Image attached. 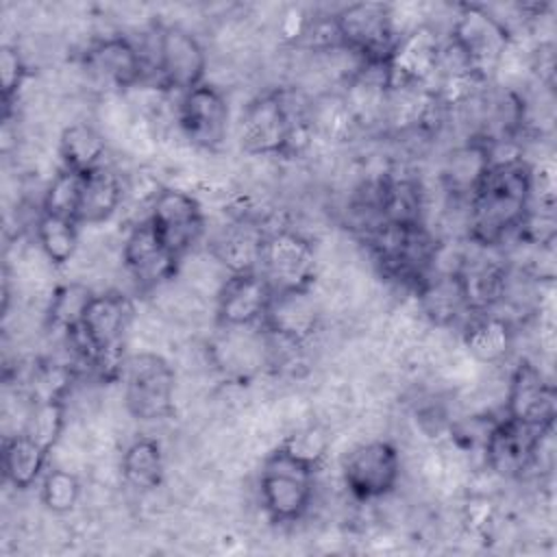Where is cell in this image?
I'll return each instance as SVG.
<instances>
[{
    "label": "cell",
    "mask_w": 557,
    "mask_h": 557,
    "mask_svg": "<svg viewBox=\"0 0 557 557\" xmlns=\"http://www.w3.org/2000/svg\"><path fill=\"white\" fill-rule=\"evenodd\" d=\"M159 83L178 96L207 83V50L196 35L181 26H161L154 41Z\"/></svg>",
    "instance_id": "obj_13"
},
{
    "label": "cell",
    "mask_w": 557,
    "mask_h": 557,
    "mask_svg": "<svg viewBox=\"0 0 557 557\" xmlns=\"http://www.w3.org/2000/svg\"><path fill=\"white\" fill-rule=\"evenodd\" d=\"M339 46L363 63H385L400 30L389 4L355 2L331 15Z\"/></svg>",
    "instance_id": "obj_7"
},
{
    "label": "cell",
    "mask_w": 557,
    "mask_h": 557,
    "mask_svg": "<svg viewBox=\"0 0 557 557\" xmlns=\"http://www.w3.org/2000/svg\"><path fill=\"white\" fill-rule=\"evenodd\" d=\"M505 418L537 431L555 426L557 394L550 379L529 359L518 361L509 374L505 394Z\"/></svg>",
    "instance_id": "obj_12"
},
{
    "label": "cell",
    "mask_w": 557,
    "mask_h": 557,
    "mask_svg": "<svg viewBox=\"0 0 557 557\" xmlns=\"http://www.w3.org/2000/svg\"><path fill=\"white\" fill-rule=\"evenodd\" d=\"M468 207L470 242L481 248L503 244L520 231L533 207V165L518 152L492 157Z\"/></svg>",
    "instance_id": "obj_1"
},
{
    "label": "cell",
    "mask_w": 557,
    "mask_h": 557,
    "mask_svg": "<svg viewBox=\"0 0 557 557\" xmlns=\"http://www.w3.org/2000/svg\"><path fill=\"white\" fill-rule=\"evenodd\" d=\"M274 292L261 272L226 274L215 294V322L220 329L261 326Z\"/></svg>",
    "instance_id": "obj_15"
},
{
    "label": "cell",
    "mask_w": 557,
    "mask_h": 557,
    "mask_svg": "<svg viewBox=\"0 0 557 557\" xmlns=\"http://www.w3.org/2000/svg\"><path fill=\"white\" fill-rule=\"evenodd\" d=\"M28 76V65L17 46L4 44L0 52V81H2V104L4 115H9L11 104L17 100V94Z\"/></svg>",
    "instance_id": "obj_35"
},
{
    "label": "cell",
    "mask_w": 557,
    "mask_h": 557,
    "mask_svg": "<svg viewBox=\"0 0 557 557\" xmlns=\"http://www.w3.org/2000/svg\"><path fill=\"white\" fill-rule=\"evenodd\" d=\"M339 472L344 487L355 500L374 503L398 487L403 459L392 442L370 440L344 455Z\"/></svg>",
    "instance_id": "obj_9"
},
{
    "label": "cell",
    "mask_w": 557,
    "mask_h": 557,
    "mask_svg": "<svg viewBox=\"0 0 557 557\" xmlns=\"http://www.w3.org/2000/svg\"><path fill=\"white\" fill-rule=\"evenodd\" d=\"M135 318L131 298L120 289L91 296L81 324L65 335L76 355L102 376L122 374L124 346Z\"/></svg>",
    "instance_id": "obj_2"
},
{
    "label": "cell",
    "mask_w": 557,
    "mask_h": 557,
    "mask_svg": "<svg viewBox=\"0 0 557 557\" xmlns=\"http://www.w3.org/2000/svg\"><path fill=\"white\" fill-rule=\"evenodd\" d=\"M490 163H492L490 141L472 135L463 146L455 148L448 154L442 172V181L453 196L470 200L481 178L485 176Z\"/></svg>",
    "instance_id": "obj_22"
},
{
    "label": "cell",
    "mask_w": 557,
    "mask_h": 557,
    "mask_svg": "<svg viewBox=\"0 0 557 557\" xmlns=\"http://www.w3.org/2000/svg\"><path fill=\"white\" fill-rule=\"evenodd\" d=\"M320 318L322 309L313 289L276 292L270 300L261 329L285 344L300 346L315 335Z\"/></svg>",
    "instance_id": "obj_19"
},
{
    "label": "cell",
    "mask_w": 557,
    "mask_h": 557,
    "mask_svg": "<svg viewBox=\"0 0 557 557\" xmlns=\"http://www.w3.org/2000/svg\"><path fill=\"white\" fill-rule=\"evenodd\" d=\"M315 468L276 446L265 455L259 472V500L270 522L294 524L313 505Z\"/></svg>",
    "instance_id": "obj_4"
},
{
    "label": "cell",
    "mask_w": 557,
    "mask_h": 557,
    "mask_svg": "<svg viewBox=\"0 0 557 557\" xmlns=\"http://www.w3.org/2000/svg\"><path fill=\"white\" fill-rule=\"evenodd\" d=\"M305 122L311 135H320L322 139H329V141H344L355 131H359L342 91L318 96L309 104V113Z\"/></svg>",
    "instance_id": "obj_28"
},
{
    "label": "cell",
    "mask_w": 557,
    "mask_h": 557,
    "mask_svg": "<svg viewBox=\"0 0 557 557\" xmlns=\"http://www.w3.org/2000/svg\"><path fill=\"white\" fill-rule=\"evenodd\" d=\"M124 407L141 422L165 420L174 413L176 372L159 352H135L122 368Z\"/></svg>",
    "instance_id": "obj_6"
},
{
    "label": "cell",
    "mask_w": 557,
    "mask_h": 557,
    "mask_svg": "<svg viewBox=\"0 0 557 557\" xmlns=\"http://www.w3.org/2000/svg\"><path fill=\"white\" fill-rule=\"evenodd\" d=\"M63 429H65V403L61 396H52V398L35 400L22 431H26L41 448L52 453L63 435Z\"/></svg>",
    "instance_id": "obj_32"
},
{
    "label": "cell",
    "mask_w": 557,
    "mask_h": 557,
    "mask_svg": "<svg viewBox=\"0 0 557 557\" xmlns=\"http://www.w3.org/2000/svg\"><path fill=\"white\" fill-rule=\"evenodd\" d=\"M120 474L124 485L133 492H154L165 476V457L161 444L148 435L135 437L122 453Z\"/></svg>",
    "instance_id": "obj_24"
},
{
    "label": "cell",
    "mask_w": 557,
    "mask_h": 557,
    "mask_svg": "<svg viewBox=\"0 0 557 557\" xmlns=\"http://www.w3.org/2000/svg\"><path fill=\"white\" fill-rule=\"evenodd\" d=\"M231 107L211 83H202L178 96L176 124L181 135L200 150H220L228 135Z\"/></svg>",
    "instance_id": "obj_11"
},
{
    "label": "cell",
    "mask_w": 557,
    "mask_h": 557,
    "mask_svg": "<svg viewBox=\"0 0 557 557\" xmlns=\"http://www.w3.org/2000/svg\"><path fill=\"white\" fill-rule=\"evenodd\" d=\"M94 294L96 292L91 287H87L85 283H78V281L59 285L52 292V298L48 305V322L54 329H59L63 335H67L70 331H74L81 324L85 307L89 305Z\"/></svg>",
    "instance_id": "obj_31"
},
{
    "label": "cell",
    "mask_w": 557,
    "mask_h": 557,
    "mask_svg": "<svg viewBox=\"0 0 557 557\" xmlns=\"http://www.w3.org/2000/svg\"><path fill=\"white\" fill-rule=\"evenodd\" d=\"M263 235L265 231L259 226L250 222H237L235 226L224 228L213 242V257L224 265L226 274L259 272Z\"/></svg>",
    "instance_id": "obj_25"
},
{
    "label": "cell",
    "mask_w": 557,
    "mask_h": 557,
    "mask_svg": "<svg viewBox=\"0 0 557 557\" xmlns=\"http://www.w3.org/2000/svg\"><path fill=\"white\" fill-rule=\"evenodd\" d=\"M48 457L50 453L26 431L7 435L2 442V476L15 490H28L41 481L48 470Z\"/></svg>",
    "instance_id": "obj_23"
},
{
    "label": "cell",
    "mask_w": 557,
    "mask_h": 557,
    "mask_svg": "<svg viewBox=\"0 0 557 557\" xmlns=\"http://www.w3.org/2000/svg\"><path fill=\"white\" fill-rule=\"evenodd\" d=\"M146 220L163 246L181 261L196 248L207 228V218L198 198L176 187H161L154 191Z\"/></svg>",
    "instance_id": "obj_10"
},
{
    "label": "cell",
    "mask_w": 557,
    "mask_h": 557,
    "mask_svg": "<svg viewBox=\"0 0 557 557\" xmlns=\"http://www.w3.org/2000/svg\"><path fill=\"white\" fill-rule=\"evenodd\" d=\"M442 46L437 33L426 24L403 30L383 63L387 87H431L437 76Z\"/></svg>",
    "instance_id": "obj_14"
},
{
    "label": "cell",
    "mask_w": 557,
    "mask_h": 557,
    "mask_svg": "<svg viewBox=\"0 0 557 557\" xmlns=\"http://www.w3.org/2000/svg\"><path fill=\"white\" fill-rule=\"evenodd\" d=\"M124 200L122 176L111 165H100L85 174L83 202H81V224H102L113 218Z\"/></svg>",
    "instance_id": "obj_26"
},
{
    "label": "cell",
    "mask_w": 557,
    "mask_h": 557,
    "mask_svg": "<svg viewBox=\"0 0 557 557\" xmlns=\"http://www.w3.org/2000/svg\"><path fill=\"white\" fill-rule=\"evenodd\" d=\"M416 289L422 313L437 326H450L470 315L457 270L429 272Z\"/></svg>",
    "instance_id": "obj_20"
},
{
    "label": "cell",
    "mask_w": 557,
    "mask_h": 557,
    "mask_svg": "<svg viewBox=\"0 0 557 557\" xmlns=\"http://www.w3.org/2000/svg\"><path fill=\"white\" fill-rule=\"evenodd\" d=\"M122 263L139 289H154L178 274L181 259L157 237L148 220L137 222L122 244Z\"/></svg>",
    "instance_id": "obj_16"
},
{
    "label": "cell",
    "mask_w": 557,
    "mask_h": 557,
    "mask_svg": "<svg viewBox=\"0 0 557 557\" xmlns=\"http://www.w3.org/2000/svg\"><path fill=\"white\" fill-rule=\"evenodd\" d=\"M78 222L39 211L35 220V239L41 255L57 268L67 265L78 250Z\"/></svg>",
    "instance_id": "obj_29"
},
{
    "label": "cell",
    "mask_w": 557,
    "mask_h": 557,
    "mask_svg": "<svg viewBox=\"0 0 557 557\" xmlns=\"http://www.w3.org/2000/svg\"><path fill=\"white\" fill-rule=\"evenodd\" d=\"M259 272L272 292L313 289L318 276V257L309 237L294 228L265 231Z\"/></svg>",
    "instance_id": "obj_8"
},
{
    "label": "cell",
    "mask_w": 557,
    "mask_h": 557,
    "mask_svg": "<svg viewBox=\"0 0 557 557\" xmlns=\"http://www.w3.org/2000/svg\"><path fill=\"white\" fill-rule=\"evenodd\" d=\"M83 187H85V174L59 168L57 174L50 178L46 191H44L39 211L78 222L81 202H83Z\"/></svg>",
    "instance_id": "obj_30"
},
{
    "label": "cell",
    "mask_w": 557,
    "mask_h": 557,
    "mask_svg": "<svg viewBox=\"0 0 557 557\" xmlns=\"http://www.w3.org/2000/svg\"><path fill=\"white\" fill-rule=\"evenodd\" d=\"M83 63L98 83L113 89L137 87L146 74L144 52L124 35L96 39L85 50Z\"/></svg>",
    "instance_id": "obj_18"
},
{
    "label": "cell",
    "mask_w": 557,
    "mask_h": 557,
    "mask_svg": "<svg viewBox=\"0 0 557 557\" xmlns=\"http://www.w3.org/2000/svg\"><path fill=\"white\" fill-rule=\"evenodd\" d=\"M448 44L459 52L466 67L483 83L503 67L513 46L509 30L496 20L490 7L461 4L450 26Z\"/></svg>",
    "instance_id": "obj_5"
},
{
    "label": "cell",
    "mask_w": 557,
    "mask_h": 557,
    "mask_svg": "<svg viewBox=\"0 0 557 557\" xmlns=\"http://www.w3.org/2000/svg\"><path fill=\"white\" fill-rule=\"evenodd\" d=\"M83 494L78 476L65 468H48L39 481V500L41 505L57 516L70 513Z\"/></svg>",
    "instance_id": "obj_33"
},
{
    "label": "cell",
    "mask_w": 557,
    "mask_h": 557,
    "mask_svg": "<svg viewBox=\"0 0 557 557\" xmlns=\"http://www.w3.org/2000/svg\"><path fill=\"white\" fill-rule=\"evenodd\" d=\"M550 431L553 429L548 431L529 429L507 418L494 420L483 442L485 466L498 476H507V479L520 476L524 470H529L535 463L537 444Z\"/></svg>",
    "instance_id": "obj_17"
},
{
    "label": "cell",
    "mask_w": 557,
    "mask_h": 557,
    "mask_svg": "<svg viewBox=\"0 0 557 557\" xmlns=\"http://www.w3.org/2000/svg\"><path fill=\"white\" fill-rule=\"evenodd\" d=\"M278 446L318 470L329 450V435L320 426H302L289 433Z\"/></svg>",
    "instance_id": "obj_34"
},
{
    "label": "cell",
    "mask_w": 557,
    "mask_h": 557,
    "mask_svg": "<svg viewBox=\"0 0 557 557\" xmlns=\"http://www.w3.org/2000/svg\"><path fill=\"white\" fill-rule=\"evenodd\" d=\"M239 148L252 157H287L309 141V126L296 120L283 91L255 96L239 115Z\"/></svg>",
    "instance_id": "obj_3"
},
{
    "label": "cell",
    "mask_w": 557,
    "mask_h": 557,
    "mask_svg": "<svg viewBox=\"0 0 557 557\" xmlns=\"http://www.w3.org/2000/svg\"><path fill=\"white\" fill-rule=\"evenodd\" d=\"M513 324L509 318L494 313V311H481V313H470L463 324V346L468 352L481 361V363H500L511 346H513Z\"/></svg>",
    "instance_id": "obj_21"
},
{
    "label": "cell",
    "mask_w": 557,
    "mask_h": 557,
    "mask_svg": "<svg viewBox=\"0 0 557 557\" xmlns=\"http://www.w3.org/2000/svg\"><path fill=\"white\" fill-rule=\"evenodd\" d=\"M107 139L89 122H72L59 135V159L61 168L89 174L91 170L104 165Z\"/></svg>",
    "instance_id": "obj_27"
}]
</instances>
